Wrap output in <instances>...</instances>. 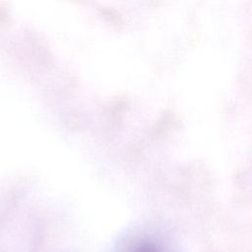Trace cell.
Returning <instances> with one entry per match:
<instances>
[{
	"mask_svg": "<svg viewBox=\"0 0 252 252\" xmlns=\"http://www.w3.org/2000/svg\"><path fill=\"white\" fill-rule=\"evenodd\" d=\"M133 252H162V251L157 244L147 242L137 246Z\"/></svg>",
	"mask_w": 252,
	"mask_h": 252,
	"instance_id": "1",
	"label": "cell"
}]
</instances>
